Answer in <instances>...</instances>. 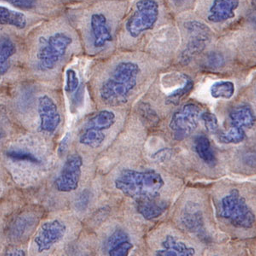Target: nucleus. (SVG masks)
Returning a JSON list of instances; mask_svg holds the SVG:
<instances>
[{
    "instance_id": "obj_31",
    "label": "nucleus",
    "mask_w": 256,
    "mask_h": 256,
    "mask_svg": "<svg viewBox=\"0 0 256 256\" xmlns=\"http://www.w3.org/2000/svg\"><path fill=\"white\" fill-rule=\"evenodd\" d=\"M70 137H71V134L70 132H68L64 136V138L61 141V143L59 144L58 154L60 156H62L68 152V146H70Z\"/></svg>"
},
{
    "instance_id": "obj_17",
    "label": "nucleus",
    "mask_w": 256,
    "mask_h": 256,
    "mask_svg": "<svg viewBox=\"0 0 256 256\" xmlns=\"http://www.w3.org/2000/svg\"><path fill=\"white\" fill-rule=\"evenodd\" d=\"M230 120L232 126L251 129L256 125V114L250 106L240 105L230 111Z\"/></svg>"
},
{
    "instance_id": "obj_23",
    "label": "nucleus",
    "mask_w": 256,
    "mask_h": 256,
    "mask_svg": "<svg viewBox=\"0 0 256 256\" xmlns=\"http://www.w3.org/2000/svg\"><path fill=\"white\" fill-rule=\"evenodd\" d=\"M218 141L224 144H238L244 141L246 134L244 129L232 126L230 130L218 134Z\"/></svg>"
},
{
    "instance_id": "obj_27",
    "label": "nucleus",
    "mask_w": 256,
    "mask_h": 256,
    "mask_svg": "<svg viewBox=\"0 0 256 256\" xmlns=\"http://www.w3.org/2000/svg\"><path fill=\"white\" fill-rule=\"evenodd\" d=\"M201 120L204 123L207 131L210 134H216L218 131V118L214 114L211 112H204L201 114Z\"/></svg>"
},
{
    "instance_id": "obj_6",
    "label": "nucleus",
    "mask_w": 256,
    "mask_h": 256,
    "mask_svg": "<svg viewBox=\"0 0 256 256\" xmlns=\"http://www.w3.org/2000/svg\"><path fill=\"white\" fill-rule=\"evenodd\" d=\"M184 28L189 34L190 40L181 53L180 62L183 65H188L205 50L212 38V31L206 24L199 20L186 22Z\"/></svg>"
},
{
    "instance_id": "obj_25",
    "label": "nucleus",
    "mask_w": 256,
    "mask_h": 256,
    "mask_svg": "<svg viewBox=\"0 0 256 256\" xmlns=\"http://www.w3.org/2000/svg\"><path fill=\"white\" fill-rule=\"evenodd\" d=\"M224 65V58L220 52H210L204 59V66L208 70H216Z\"/></svg>"
},
{
    "instance_id": "obj_4",
    "label": "nucleus",
    "mask_w": 256,
    "mask_h": 256,
    "mask_svg": "<svg viewBox=\"0 0 256 256\" xmlns=\"http://www.w3.org/2000/svg\"><path fill=\"white\" fill-rule=\"evenodd\" d=\"M220 216L242 229H250L256 223L254 214L236 190H233L222 199Z\"/></svg>"
},
{
    "instance_id": "obj_32",
    "label": "nucleus",
    "mask_w": 256,
    "mask_h": 256,
    "mask_svg": "<svg viewBox=\"0 0 256 256\" xmlns=\"http://www.w3.org/2000/svg\"><path fill=\"white\" fill-rule=\"evenodd\" d=\"M4 256H26V253L22 248H10L6 251Z\"/></svg>"
},
{
    "instance_id": "obj_22",
    "label": "nucleus",
    "mask_w": 256,
    "mask_h": 256,
    "mask_svg": "<svg viewBox=\"0 0 256 256\" xmlns=\"http://www.w3.org/2000/svg\"><path fill=\"white\" fill-rule=\"evenodd\" d=\"M236 92L235 84L228 80H220L212 84L210 89L211 96L214 98L230 99Z\"/></svg>"
},
{
    "instance_id": "obj_10",
    "label": "nucleus",
    "mask_w": 256,
    "mask_h": 256,
    "mask_svg": "<svg viewBox=\"0 0 256 256\" xmlns=\"http://www.w3.org/2000/svg\"><path fill=\"white\" fill-rule=\"evenodd\" d=\"M67 232V226L59 220L44 223L35 236L34 244L38 253L50 250L54 245L64 239Z\"/></svg>"
},
{
    "instance_id": "obj_16",
    "label": "nucleus",
    "mask_w": 256,
    "mask_h": 256,
    "mask_svg": "<svg viewBox=\"0 0 256 256\" xmlns=\"http://www.w3.org/2000/svg\"><path fill=\"white\" fill-rule=\"evenodd\" d=\"M168 204L165 201L159 200L158 198L140 200L137 201L136 208L140 216L147 220H153L162 216L168 210Z\"/></svg>"
},
{
    "instance_id": "obj_11",
    "label": "nucleus",
    "mask_w": 256,
    "mask_h": 256,
    "mask_svg": "<svg viewBox=\"0 0 256 256\" xmlns=\"http://www.w3.org/2000/svg\"><path fill=\"white\" fill-rule=\"evenodd\" d=\"M38 112L40 116V131L52 134L61 124V114L58 107L52 98L47 95L38 98Z\"/></svg>"
},
{
    "instance_id": "obj_13",
    "label": "nucleus",
    "mask_w": 256,
    "mask_h": 256,
    "mask_svg": "<svg viewBox=\"0 0 256 256\" xmlns=\"http://www.w3.org/2000/svg\"><path fill=\"white\" fill-rule=\"evenodd\" d=\"M240 0H212L208 10V20L212 24H223L235 18Z\"/></svg>"
},
{
    "instance_id": "obj_9",
    "label": "nucleus",
    "mask_w": 256,
    "mask_h": 256,
    "mask_svg": "<svg viewBox=\"0 0 256 256\" xmlns=\"http://www.w3.org/2000/svg\"><path fill=\"white\" fill-rule=\"evenodd\" d=\"M83 164V159L80 154L70 156L64 163L60 174L55 180L56 189L64 193H70L78 189L82 178Z\"/></svg>"
},
{
    "instance_id": "obj_21",
    "label": "nucleus",
    "mask_w": 256,
    "mask_h": 256,
    "mask_svg": "<svg viewBox=\"0 0 256 256\" xmlns=\"http://www.w3.org/2000/svg\"><path fill=\"white\" fill-rule=\"evenodd\" d=\"M181 77L183 78V86L168 95L166 99V102L168 104H178L181 102V100L184 98L188 94H190L194 88V82L190 77L186 74H181Z\"/></svg>"
},
{
    "instance_id": "obj_20",
    "label": "nucleus",
    "mask_w": 256,
    "mask_h": 256,
    "mask_svg": "<svg viewBox=\"0 0 256 256\" xmlns=\"http://www.w3.org/2000/svg\"><path fill=\"white\" fill-rule=\"evenodd\" d=\"M16 52V44L8 37L1 38V48H0V74L4 76L10 70V60Z\"/></svg>"
},
{
    "instance_id": "obj_3",
    "label": "nucleus",
    "mask_w": 256,
    "mask_h": 256,
    "mask_svg": "<svg viewBox=\"0 0 256 256\" xmlns=\"http://www.w3.org/2000/svg\"><path fill=\"white\" fill-rule=\"evenodd\" d=\"M73 41L70 34L62 31L40 38V46L36 56L37 68L41 72H49L56 68L67 54Z\"/></svg>"
},
{
    "instance_id": "obj_26",
    "label": "nucleus",
    "mask_w": 256,
    "mask_h": 256,
    "mask_svg": "<svg viewBox=\"0 0 256 256\" xmlns=\"http://www.w3.org/2000/svg\"><path fill=\"white\" fill-rule=\"evenodd\" d=\"M80 89V80L77 73L74 70H67L65 90L67 94H73Z\"/></svg>"
},
{
    "instance_id": "obj_18",
    "label": "nucleus",
    "mask_w": 256,
    "mask_h": 256,
    "mask_svg": "<svg viewBox=\"0 0 256 256\" xmlns=\"http://www.w3.org/2000/svg\"><path fill=\"white\" fill-rule=\"evenodd\" d=\"M1 26H14L18 30H24L28 25V18L20 12H13L4 6L0 8Z\"/></svg>"
},
{
    "instance_id": "obj_28",
    "label": "nucleus",
    "mask_w": 256,
    "mask_h": 256,
    "mask_svg": "<svg viewBox=\"0 0 256 256\" xmlns=\"http://www.w3.org/2000/svg\"><path fill=\"white\" fill-rule=\"evenodd\" d=\"M134 245L129 241L123 242L108 248V256H128Z\"/></svg>"
},
{
    "instance_id": "obj_2",
    "label": "nucleus",
    "mask_w": 256,
    "mask_h": 256,
    "mask_svg": "<svg viewBox=\"0 0 256 256\" xmlns=\"http://www.w3.org/2000/svg\"><path fill=\"white\" fill-rule=\"evenodd\" d=\"M114 186L128 198L140 201L158 198L164 186V180L162 175L154 170L140 172L126 169L116 180Z\"/></svg>"
},
{
    "instance_id": "obj_15",
    "label": "nucleus",
    "mask_w": 256,
    "mask_h": 256,
    "mask_svg": "<svg viewBox=\"0 0 256 256\" xmlns=\"http://www.w3.org/2000/svg\"><path fill=\"white\" fill-rule=\"evenodd\" d=\"M196 250L175 236H168L156 256H195Z\"/></svg>"
},
{
    "instance_id": "obj_12",
    "label": "nucleus",
    "mask_w": 256,
    "mask_h": 256,
    "mask_svg": "<svg viewBox=\"0 0 256 256\" xmlns=\"http://www.w3.org/2000/svg\"><path fill=\"white\" fill-rule=\"evenodd\" d=\"M180 222L187 232L207 241L208 238L204 224V214L198 204L187 202L181 214Z\"/></svg>"
},
{
    "instance_id": "obj_29",
    "label": "nucleus",
    "mask_w": 256,
    "mask_h": 256,
    "mask_svg": "<svg viewBox=\"0 0 256 256\" xmlns=\"http://www.w3.org/2000/svg\"><path fill=\"white\" fill-rule=\"evenodd\" d=\"M126 241H129V236H128V233L122 230H116L108 238V242H107V248L108 250V248Z\"/></svg>"
},
{
    "instance_id": "obj_35",
    "label": "nucleus",
    "mask_w": 256,
    "mask_h": 256,
    "mask_svg": "<svg viewBox=\"0 0 256 256\" xmlns=\"http://www.w3.org/2000/svg\"><path fill=\"white\" fill-rule=\"evenodd\" d=\"M254 1H256V0H254Z\"/></svg>"
},
{
    "instance_id": "obj_34",
    "label": "nucleus",
    "mask_w": 256,
    "mask_h": 256,
    "mask_svg": "<svg viewBox=\"0 0 256 256\" xmlns=\"http://www.w3.org/2000/svg\"><path fill=\"white\" fill-rule=\"evenodd\" d=\"M176 1H186V0H176Z\"/></svg>"
},
{
    "instance_id": "obj_24",
    "label": "nucleus",
    "mask_w": 256,
    "mask_h": 256,
    "mask_svg": "<svg viewBox=\"0 0 256 256\" xmlns=\"http://www.w3.org/2000/svg\"><path fill=\"white\" fill-rule=\"evenodd\" d=\"M7 158L16 162H25L31 163L34 165L40 164L41 162L38 158H36L34 154L30 152L22 150H12L6 152Z\"/></svg>"
},
{
    "instance_id": "obj_33",
    "label": "nucleus",
    "mask_w": 256,
    "mask_h": 256,
    "mask_svg": "<svg viewBox=\"0 0 256 256\" xmlns=\"http://www.w3.org/2000/svg\"><path fill=\"white\" fill-rule=\"evenodd\" d=\"M251 20H252V22H253L254 26H256V15H254L253 16H252V18H251Z\"/></svg>"
},
{
    "instance_id": "obj_19",
    "label": "nucleus",
    "mask_w": 256,
    "mask_h": 256,
    "mask_svg": "<svg viewBox=\"0 0 256 256\" xmlns=\"http://www.w3.org/2000/svg\"><path fill=\"white\" fill-rule=\"evenodd\" d=\"M196 152L198 156L210 166H214L216 163V154L214 153L210 141L205 135H200L195 140Z\"/></svg>"
},
{
    "instance_id": "obj_8",
    "label": "nucleus",
    "mask_w": 256,
    "mask_h": 256,
    "mask_svg": "<svg viewBox=\"0 0 256 256\" xmlns=\"http://www.w3.org/2000/svg\"><path fill=\"white\" fill-rule=\"evenodd\" d=\"M107 12L96 10L88 18L90 40L96 50L104 49L113 41V26Z\"/></svg>"
},
{
    "instance_id": "obj_1",
    "label": "nucleus",
    "mask_w": 256,
    "mask_h": 256,
    "mask_svg": "<svg viewBox=\"0 0 256 256\" xmlns=\"http://www.w3.org/2000/svg\"><path fill=\"white\" fill-rule=\"evenodd\" d=\"M140 74V65L134 62H120L117 64L99 90L102 102L113 107L126 104L132 92L137 86Z\"/></svg>"
},
{
    "instance_id": "obj_30",
    "label": "nucleus",
    "mask_w": 256,
    "mask_h": 256,
    "mask_svg": "<svg viewBox=\"0 0 256 256\" xmlns=\"http://www.w3.org/2000/svg\"><path fill=\"white\" fill-rule=\"evenodd\" d=\"M13 6L24 10H31L34 8L36 4L35 0H4Z\"/></svg>"
},
{
    "instance_id": "obj_5",
    "label": "nucleus",
    "mask_w": 256,
    "mask_h": 256,
    "mask_svg": "<svg viewBox=\"0 0 256 256\" xmlns=\"http://www.w3.org/2000/svg\"><path fill=\"white\" fill-rule=\"evenodd\" d=\"M160 6L156 0H138L134 13L128 18L126 30L132 38L150 31L158 24Z\"/></svg>"
},
{
    "instance_id": "obj_7",
    "label": "nucleus",
    "mask_w": 256,
    "mask_h": 256,
    "mask_svg": "<svg viewBox=\"0 0 256 256\" xmlns=\"http://www.w3.org/2000/svg\"><path fill=\"white\" fill-rule=\"evenodd\" d=\"M200 119L201 110L194 104H188L176 111L169 124L174 138L182 141L189 138L196 130Z\"/></svg>"
},
{
    "instance_id": "obj_14",
    "label": "nucleus",
    "mask_w": 256,
    "mask_h": 256,
    "mask_svg": "<svg viewBox=\"0 0 256 256\" xmlns=\"http://www.w3.org/2000/svg\"><path fill=\"white\" fill-rule=\"evenodd\" d=\"M116 114L112 111H99L88 120L82 130L98 136H105L104 132L110 130L116 124Z\"/></svg>"
}]
</instances>
